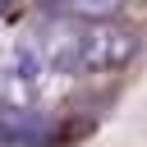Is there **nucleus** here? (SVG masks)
<instances>
[{
  "instance_id": "2",
  "label": "nucleus",
  "mask_w": 147,
  "mask_h": 147,
  "mask_svg": "<svg viewBox=\"0 0 147 147\" xmlns=\"http://www.w3.org/2000/svg\"><path fill=\"white\" fill-rule=\"evenodd\" d=\"M41 96V69L28 46H0V110H32Z\"/></svg>"
},
{
  "instance_id": "3",
  "label": "nucleus",
  "mask_w": 147,
  "mask_h": 147,
  "mask_svg": "<svg viewBox=\"0 0 147 147\" xmlns=\"http://www.w3.org/2000/svg\"><path fill=\"white\" fill-rule=\"evenodd\" d=\"M55 5V14H69V18H87V23H96V18H110L124 0H51Z\"/></svg>"
},
{
  "instance_id": "1",
  "label": "nucleus",
  "mask_w": 147,
  "mask_h": 147,
  "mask_svg": "<svg viewBox=\"0 0 147 147\" xmlns=\"http://www.w3.org/2000/svg\"><path fill=\"white\" fill-rule=\"evenodd\" d=\"M138 55V37L129 28H115L106 18L83 23V69L78 74H119Z\"/></svg>"
},
{
  "instance_id": "4",
  "label": "nucleus",
  "mask_w": 147,
  "mask_h": 147,
  "mask_svg": "<svg viewBox=\"0 0 147 147\" xmlns=\"http://www.w3.org/2000/svg\"><path fill=\"white\" fill-rule=\"evenodd\" d=\"M0 147H28L23 138H14V133H0Z\"/></svg>"
}]
</instances>
